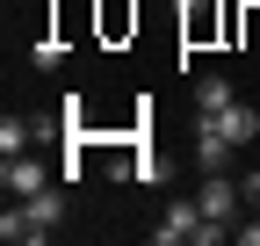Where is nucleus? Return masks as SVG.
Listing matches in <instances>:
<instances>
[{
    "label": "nucleus",
    "instance_id": "20e7f679",
    "mask_svg": "<svg viewBox=\"0 0 260 246\" xmlns=\"http://www.w3.org/2000/svg\"><path fill=\"white\" fill-rule=\"evenodd\" d=\"M51 174H58V167H37V160H22V152H8L0 189H8V196H37V189H51Z\"/></svg>",
    "mask_w": 260,
    "mask_h": 246
},
{
    "label": "nucleus",
    "instance_id": "6e6552de",
    "mask_svg": "<svg viewBox=\"0 0 260 246\" xmlns=\"http://www.w3.org/2000/svg\"><path fill=\"white\" fill-rule=\"evenodd\" d=\"M210 29H217V8H210V0H181V37H188V44H203Z\"/></svg>",
    "mask_w": 260,
    "mask_h": 246
},
{
    "label": "nucleus",
    "instance_id": "39448f33",
    "mask_svg": "<svg viewBox=\"0 0 260 246\" xmlns=\"http://www.w3.org/2000/svg\"><path fill=\"white\" fill-rule=\"evenodd\" d=\"M210 123H217V131L232 138V145H253V138H260V109H246V102H232V109H217Z\"/></svg>",
    "mask_w": 260,
    "mask_h": 246
},
{
    "label": "nucleus",
    "instance_id": "f03ea898",
    "mask_svg": "<svg viewBox=\"0 0 260 246\" xmlns=\"http://www.w3.org/2000/svg\"><path fill=\"white\" fill-rule=\"evenodd\" d=\"M195 203H203V218H217V225H239V218H246V196H239L232 174H203Z\"/></svg>",
    "mask_w": 260,
    "mask_h": 246
},
{
    "label": "nucleus",
    "instance_id": "0eeeda50",
    "mask_svg": "<svg viewBox=\"0 0 260 246\" xmlns=\"http://www.w3.org/2000/svg\"><path fill=\"white\" fill-rule=\"evenodd\" d=\"M130 29H138V0H102V37L123 44Z\"/></svg>",
    "mask_w": 260,
    "mask_h": 246
},
{
    "label": "nucleus",
    "instance_id": "f257e3e1",
    "mask_svg": "<svg viewBox=\"0 0 260 246\" xmlns=\"http://www.w3.org/2000/svg\"><path fill=\"white\" fill-rule=\"evenodd\" d=\"M65 225V189H37V196H8V218H0V239L8 246H37Z\"/></svg>",
    "mask_w": 260,
    "mask_h": 246
},
{
    "label": "nucleus",
    "instance_id": "1a4fd4ad",
    "mask_svg": "<svg viewBox=\"0 0 260 246\" xmlns=\"http://www.w3.org/2000/svg\"><path fill=\"white\" fill-rule=\"evenodd\" d=\"M29 58H37V66L51 73V66H58V58H65V44H58V37H37V51H29Z\"/></svg>",
    "mask_w": 260,
    "mask_h": 246
},
{
    "label": "nucleus",
    "instance_id": "9d476101",
    "mask_svg": "<svg viewBox=\"0 0 260 246\" xmlns=\"http://www.w3.org/2000/svg\"><path fill=\"white\" fill-rule=\"evenodd\" d=\"M239 196H246V210H260V167H246V181H239Z\"/></svg>",
    "mask_w": 260,
    "mask_h": 246
},
{
    "label": "nucleus",
    "instance_id": "7ed1b4c3",
    "mask_svg": "<svg viewBox=\"0 0 260 246\" xmlns=\"http://www.w3.org/2000/svg\"><path fill=\"white\" fill-rule=\"evenodd\" d=\"M232 152H239V145L224 138L210 116H195V167H203V174H232Z\"/></svg>",
    "mask_w": 260,
    "mask_h": 246
},
{
    "label": "nucleus",
    "instance_id": "423d86ee",
    "mask_svg": "<svg viewBox=\"0 0 260 246\" xmlns=\"http://www.w3.org/2000/svg\"><path fill=\"white\" fill-rule=\"evenodd\" d=\"M239 95H232V80H224V73H203V80H195V116H217V109H232Z\"/></svg>",
    "mask_w": 260,
    "mask_h": 246
}]
</instances>
